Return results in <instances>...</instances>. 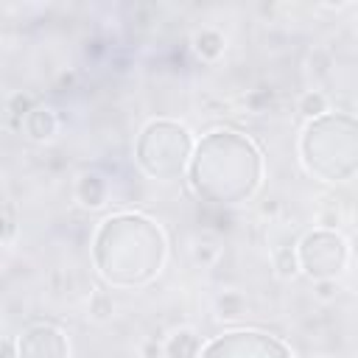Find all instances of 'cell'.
Instances as JSON below:
<instances>
[{
	"label": "cell",
	"mask_w": 358,
	"mask_h": 358,
	"mask_svg": "<svg viewBox=\"0 0 358 358\" xmlns=\"http://www.w3.org/2000/svg\"><path fill=\"white\" fill-rule=\"evenodd\" d=\"M296 112L310 123V120H316V117H322V115L330 112V101H327V95L319 92V90H305V92L296 98Z\"/></svg>",
	"instance_id": "cell-10"
},
{
	"label": "cell",
	"mask_w": 358,
	"mask_h": 358,
	"mask_svg": "<svg viewBox=\"0 0 358 358\" xmlns=\"http://www.w3.org/2000/svg\"><path fill=\"white\" fill-rule=\"evenodd\" d=\"M112 313H115L112 296H109L106 291H95V294L90 296V302H87V316H90L92 322H106V319H112Z\"/></svg>",
	"instance_id": "cell-13"
},
{
	"label": "cell",
	"mask_w": 358,
	"mask_h": 358,
	"mask_svg": "<svg viewBox=\"0 0 358 358\" xmlns=\"http://www.w3.org/2000/svg\"><path fill=\"white\" fill-rule=\"evenodd\" d=\"M193 260L201 263V266L215 263L218 260V246H213V243H196L193 246Z\"/></svg>",
	"instance_id": "cell-17"
},
{
	"label": "cell",
	"mask_w": 358,
	"mask_h": 358,
	"mask_svg": "<svg viewBox=\"0 0 358 358\" xmlns=\"http://www.w3.org/2000/svg\"><path fill=\"white\" fill-rule=\"evenodd\" d=\"M196 151V140L190 129L179 120L171 117H154L140 129V137L134 143V157L137 165L159 179V182H173L190 168Z\"/></svg>",
	"instance_id": "cell-3"
},
{
	"label": "cell",
	"mask_w": 358,
	"mask_h": 358,
	"mask_svg": "<svg viewBox=\"0 0 358 358\" xmlns=\"http://www.w3.org/2000/svg\"><path fill=\"white\" fill-rule=\"evenodd\" d=\"M341 294V282L338 280H313V299L322 305L336 302Z\"/></svg>",
	"instance_id": "cell-15"
},
{
	"label": "cell",
	"mask_w": 358,
	"mask_h": 358,
	"mask_svg": "<svg viewBox=\"0 0 358 358\" xmlns=\"http://www.w3.org/2000/svg\"><path fill=\"white\" fill-rule=\"evenodd\" d=\"M215 313L218 319H238L246 313V299L241 291H224L218 299H215Z\"/></svg>",
	"instance_id": "cell-11"
},
{
	"label": "cell",
	"mask_w": 358,
	"mask_h": 358,
	"mask_svg": "<svg viewBox=\"0 0 358 358\" xmlns=\"http://www.w3.org/2000/svg\"><path fill=\"white\" fill-rule=\"evenodd\" d=\"M59 115L50 109V106H45V103H36L34 106V112L22 120V134L31 140V143H50V140H56V134H59Z\"/></svg>",
	"instance_id": "cell-6"
},
{
	"label": "cell",
	"mask_w": 358,
	"mask_h": 358,
	"mask_svg": "<svg viewBox=\"0 0 358 358\" xmlns=\"http://www.w3.org/2000/svg\"><path fill=\"white\" fill-rule=\"evenodd\" d=\"M274 268H277V277L288 280V277H296L299 274V260H296V246H285L280 252H274Z\"/></svg>",
	"instance_id": "cell-14"
},
{
	"label": "cell",
	"mask_w": 358,
	"mask_h": 358,
	"mask_svg": "<svg viewBox=\"0 0 358 358\" xmlns=\"http://www.w3.org/2000/svg\"><path fill=\"white\" fill-rule=\"evenodd\" d=\"M17 238V210L14 201H3V246H11Z\"/></svg>",
	"instance_id": "cell-16"
},
{
	"label": "cell",
	"mask_w": 358,
	"mask_h": 358,
	"mask_svg": "<svg viewBox=\"0 0 358 358\" xmlns=\"http://www.w3.org/2000/svg\"><path fill=\"white\" fill-rule=\"evenodd\" d=\"M140 355L143 358H165V347L157 338H148V341L140 344Z\"/></svg>",
	"instance_id": "cell-18"
},
{
	"label": "cell",
	"mask_w": 358,
	"mask_h": 358,
	"mask_svg": "<svg viewBox=\"0 0 358 358\" xmlns=\"http://www.w3.org/2000/svg\"><path fill=\"white\" fill-rule=\"evenodd\" d=\"M190 48H193V53H196L201 62L213 64V62H218V59L227 53V36H224L218 28L204 25V28L193 31V36H190Z\"/></svg>",
	"instance_id": "cell-7"
},
{
	"label": "cell",
	"mask_w": 358,
	"mask_h": 358,
	"mask_svg": "<svg viewBox=\"0 0 358 358\" xmlns=\"http://www.w3.org/2000/svg\"><path fill=\"white\" fill-rule=\"evenodd\" d=\"M187 182L199 199L213 204L249 201L263 185V151L241 131L215 129L196 143Z\"/></svg>",
	"instance_id": "cell-1"
},
{
	"label": "cell",
	"mask_w": 358,
	"mask_h": 358,
	"mask_svg": "<svg viewBox=\"0 0 358 358\" xmlns=\"http://www.w3.org/2000/svg\"><path fill=\"white\" fill-rule=\"evenodd\" d=\"M333 154H341L350 176H358V117L330 109L305 123L299 134V159L310 176L333 182Z\"/></svg>",
	"instance_id": "cell-2"
},
{
	"label": "cell",
	"mask_w": 358,
	"mask_h": 358,
	"mask_svg": "<svg viewBox=\"0 0 358 358\" xmlns=\"http://www.w3.org/2000/svg\"><path fill=\"white\" fill-rule=\"evenodd\" d=\"M17 358H70V338L50 322L28 324L17 336Z\"/></svg>",
	"instance_id": "cell-5"
},
{
	"label": "cell",
	"mask_w": 358,
	"mask_h": 358,
	"mask_svg": "<svg viewBox=\"0 0 358 358\" xmlns=\"http://www.w3.org/2000/svg\"><path fill=\"white\" fill-rule=\"evenodd\" d=\"M76 199L81 201V207L87 210H98L106 204L109 199V185L101 173L95 171H84L78 179H76Z\"/></svg>",
	"instance_id": "cell-8"
},
{
	"label": "cell",
	"mask_w": 358,
	"mask_h": 358,
	"mask_svg": "<svg viewBox=\"0 0 358 358\" xmlns=\"http://www.w3.org/2000/svg\"><path fill=\"white\" fill-rule=\"evenodd\" d=\"M165 358H199L201 355V336L193 330V327H179L173 330L165 341Z\"/></svg>",
	"instance_id": "cell-9"
},
{
	"label": "cell",
	"mask_w": 358,
	"mask_h": 358,
	"mask_svg": "<svg viewBox=\"0 0 358 358\" xmlns=\"http://www.w3.org/2000/svg\"><path fill=\"white\" fill-rule=\"evenodd\" d=\"M34 106H36V101L28 95V92H11L8 95V101H6V112H8V117L14 120V126H22V120L34 112Z\"/></svg>",
	"instance_id": "cell-12"
},
{
	"label": "cell",
	"mask_w": 358,
	"mask_h": 358,
	"mask_svg": "<svg viewBox=\"0 0 358 358\" xmlns=\"http://www.w3.org/2000/svg\"><path fill=\"white\" fill-rule=\"evenodd\" d=\"M299 274L310 280H338L350 263V243L336 229L313 227L296 243Z\"/></svg>",
	"instance_id": "cell-4"
}]
</instances>
